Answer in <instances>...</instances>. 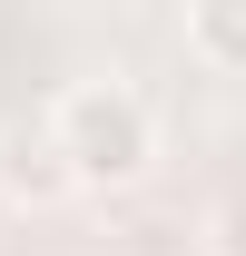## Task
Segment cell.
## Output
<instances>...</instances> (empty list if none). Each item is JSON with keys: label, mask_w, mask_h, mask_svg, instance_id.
Masks as SVG:
<instances>
[{"label": "cell", "mask_w": 246, "mask_h": 256, "mask_svg": "<svg viewBox=\"0 0 246 256\" xmlns=\"http://www.w3.org/2000/svg\"><path fill=\"white\" fill-rule=\"evenodd\" d=\"M50 138H60V158L79 188H138L158 168V108L138 79L118 69H98V79H69L50 98Z\"/></svg>", "instance_id": "obj_1"}, {"label": "cell", "mask_w": 246, "mask_h": 256, "mask_svg": "<svg viewBox=\"0 0 246 256\" xmlns=\"http://www.w3.org/2000/svg\"><path fill=\"white\" fill-rule=\"evenodd\" d=\"M0 197H10V207H60V197H79L50 118H10L0 128Z\"/></svg>", "instance_id": "obj_2"}, {"label": "cell", "mask_w": 246, "mask_h": 256, "mask_svg": "<svg viewBox=\"0 0 246 256\" xmlns=\"http://www.w3.org/2000/svg\"><path fill=\"white\" fill-rule=\"evenodd\" d=\"M187 60L216 79H246V0H197L187 10Z\"/></svg>", "instance_id": "obj_3"}, {"label": "cell", "mask_w": 246, "mask_h": 256, "mask_svg": "<svg viewBox=\"0 0 246 256\" xmlns=\"http://www.w3.org/2000/svg\"><path fill=\"white\" fill-rule=\"evenodd\" d=\"M207 256H246V188H236V197L207 217Z\"/></svg>", "instance_id": "obj_4"}]
</instances>
